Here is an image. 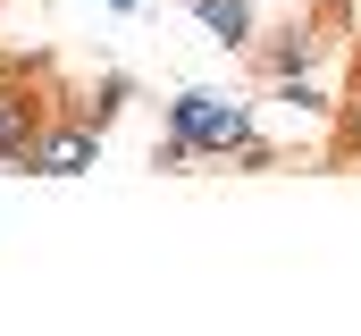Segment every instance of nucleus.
Returning <instances> with one entry per match:
<instances>
[{
    "instance_id": "nucleus-1",
    "label": "nucleus",
    "mask_w": 361,
    "mask_h": 336,
    "mask_svg": "<svg viewBox=\"0 0 361 336\" xmlns=\"http://www.w3.org/2000/svg\"><path fill=\"white\" fill-rule=\"evenodd\" d=\"M169 135H185V143H193V160H227V152L252 135V101L210 92V84H185L177 101H169Z\"/></svg>"
},
{
    "instance_id": "nucleus-2",
    "label": "nucleus",
    "mask_w": 361,
    "mask_h": 336,
    "mask_svg": "<svg viewBox=\"0 0 361 336\" xmlns=\"http://www.w3.org/2000/svg\"><path fill=\"white\" fill-rule=\"evenodd\" d=\"M92 160H101V126H92L76 101H51L42 135L25 143V176H85Z\"/></svg>"
},
{
    "instance_id": "nucleus-3",
    "label": "nucleus",
    "mask_w": 361,
    "mask_h": 336,
    "mask_svg": "<svg viewBox=\"0 0 361 336\" xmlns=\"http://www.w3.org/2000/svg\"><path fill=\"white\" fill-rule=\"evenodd\" d=\"M51 101H59V92H42V84H17V76H0V176H25V143L42 135Z\"/></svg>"
},
{
    "instance_id": "nucleus-4",
    "label": "nucleus",
    "mask_w": 361,
    "mask_h": 336,
    "mask_svg": "<svg viewBox=\"0 0 361 336\" xmlns=\"http://www.w3.org/2000/svg\"><path fill=\"white\" fill-rule=\"evenodd\" d=\"M319 51H328V17H319V8H311V17H286L269 42H252V59H261V76H269V84H277V76H311Z\"/></svg>"
},
{
    "instance_id": "nucleus-5",
    "label": "nucleus",
    "mask_w": 361,
    "mask_h": 336,
    "mask_svg": "<svg viewBox=\"0 0 361 336\" xmlns=\"http://www.w3.org/2000/svg\"><path fill=\"white\" fill-rule=\"evenodd\" d=\"M193 25H202L210 42H227V51H252V42H261L252 0H193Z\"/></svg>"
},
{
    "instance_id": "nucleus-6",
    "label": "nucleus",
    "mask_w": 361,
    "mask_h": 336,
    "mask_svg": "<svg viewBox=\"0 0 361 336\" xmlns=\"http://www.w3.org/2000/svg\"><path fill=\"white\" fill-rule=\"evenodd\" d=\"M126 101H135V76H118V68H109V76L92 84L85 101H76V109H85L92 126H101V135H109V118H118V109H126Z\"/></svg>"
},
{
    "instance_id": "nucleus-7",
    "label": "nucleus",
    "mask_w": 361,
    "mask_h": 336,
    "mask_svg": "<svg viewBox=\"0 0 361 336\" xmlns=\"http://www.w3.org/2000/svg\"><path fill=\"white\" fill-rule=\"evenodd\" d=\"M336 152H345V160H361V84L336 101Z\"/></svg>"
},
{
    "instance_id": "nucleus-8",
    "label": "nucleus",
    "mask_w": 361,
    "mask_h": 336,
    "mask_svg": "<svg viewBox=\"0 0 361 336\" xmlns=\"http://www.w3.org/2000/svg\"><path fill=\"white\" fill-rule=\"evenodd\" d=\"M227 168H252V176H261V168H277V143L261 135V126H252V135H244V143L227 152Z\"/></svg>"
},
{
    "instance_id": "nucleus-9",
    "label": "nucleus",
    "mask_w": 361,
    "mask_h": 336,
    "mask_svg": "<svg viewBox=\"0 0 361 336\" xmlns=\"http://www.w3.org/2000/svg\"><path fill=\"white\" fill-rule=\"evenodd\" d=\"M152 168H169V176L193 168V143H185V135H160V143H152Z\"/></svg>"
},
{
    "instance_id": "nucleus-10",
    "label": "nucleus",
    "mask_w": 361,
    "mask_h": 336,
    "mask_svg": "<svg viewBox=\"0 0 361 336\" xmlns=\"http://www.w3.org/2000/svg\"><path fill=\"white\" fill-rule=\"evenodd\" d=\"M311 8H319V17H328V25H336V17H345V8H353V0H311Z\"/></svg>"
},
{
    "instance_id": "nucleus-11",
    "label": "nucleus",
    "mask_w": 361,
    "mask_h": 336,
    "mask_svg": "<svg viewBox=\"0 0 361 336\" xmlns=\"http://www.w3.org/2000/svg\"><path fill=\"white\" fill-rule=\"evenodd\" d=\"M109 8H143V0H109Z\"/></svg>"
},
{
    "instance_id": "nucleus-12",
    "label": "nucleus",
    "mask_w": 361,
    "mask_h": 336,
    "mask_svg": "<svg viewBox=\"0 0 361 336\" xmlns=\"http://www.w3.org/2000/svg\"><path fill=\"white\" fill-rule=\"evenodd\" d=\"M353 84H361V51H353Z\"/></svg>"
}]
</instances>
